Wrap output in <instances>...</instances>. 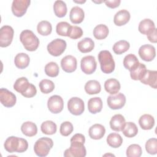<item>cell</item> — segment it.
Listing matches in <instances>:
<instances>
[{
  "instance_id": "1",
  "label": "cell",
  "mask_w": 157,
  "mask_h": 157,
  "mask_svg": "<svg viewBox=\"0 0 157 157\" xmlns=\"http://www.w3.org/2000/svg\"><path fill=\"white\" fill-rule=\"evenodd\" d=\"M85 136L80 133L75 134L71 139V146L64 153L65 157H84L86 151L84 146Z\"/></svg>"
},
{
  "instance_id": "2",
  "label": "cell",
  "mask_w": 157,
  "mask_h": 157,
  "mask_svg": "<svg viewBox=\"0 0 157 157\" xmlns=\"http://www.w3.org/2000/svg\"><path fill=\"white\" fill-rule=\"evenodd\" d=\"M5 150L9 153H23L28 147V143L25 139L10 136L8 137L4 144Z\"/></svg>"
},
{
  "instance_id": "3",
  "label": "cell",
  "mask_w": 157,
  "mask_h": 157,
  "mask_svg": "<svg viewBox=\"0 0 157 157\" xmlns=\"http://www.w3.org/2000/svg\"><path fill=\"white\" fill-rule=\"evenodd\" d=\"M20 40L25 48L29 52L35 51L39 45V39L34 33L28 29L23 30L20 35Z\"/></svg>"
},
{
  "instance_id": "4",
  "label": "cell",
  "mask_w": 157,
  "mask_h": 157,
  "mask_svg": "<svg viewBox=\"0 0 157 157\" xmlns=\"http://www.w3.org/2000/svg\"><path fill=\"white\" fill-rule=\"evenodd\" d=\"M98 60L101 69L105 74H110L115 69V61L111 53L108 50H102L98 54Z\"/></svg>"
},
{
  "instance_id": "5",
  "label": "cell",
  "mask_w": 157,
  "mask_h": 157,
  "mask_svg": "<svg viewBox=\"0 0 157 157\" xmlns=\"http://www.w3.org/2000/svg\"><path fill=\"white\" fill-rule=\"evenodd\" d=\"M53 145V142L52 139L45 137H41L36 142L34 146V150L37 156L44 157L48 155Z\"/></svg>"
},
{
  "instance_id": "6",
  "label": "cell",
  "mask_w": 157,
  "mask_h": 157,
  "mask_svg": "<svg viewBox=\"0 0 157 157\" xmlns=\"http://www.w3.org/2000/svg\"><path fill=\"white\" fill-rule=\"evenodd\" d=\"M66 42L61 39H56L50 42L47 45V51L52 56L61 55L66 48Z\"/></svg>"
},
{
  "instance_id": "7",
  "label": "cell",
  "mask_w": 157,
  "mask_h": 157,
  "mask_svg": "<svg viewBox=\"0 0 157 157\" xmlns=\"http://www.w3.org/2000/svg\"><path fill=\"white\" fill-rule=\"evenodd\" d=\"M14 31L8 25H4L0 29V47H7L10 45L13 37Z\"/></svg>"
},
{
  "instance_id": "8",
  "label": "cell",
  "mask_w": 157,
  "mask_h": 157,
  "mask_svg": "<svg viewBox=\"0 0 157 157\" xmlns=\"http://www.w3.org/2000/svg\"><path fill=\"white\" fill-rule=\"evenodd\" d=\"M67 109L72 115H80L82 114L85 110L84 102L78 97L71 98L68 101Z\"/></svg>"
},
{
  "instance_id": "9",
  "label": "cell",
  "mask_w": 157,
  "mask_h": 157,
  "mask_svg": "<svg viewBox=\"0 0 157 157\" xmlns=\"http://www.w3.org/2000/svg\"><path fill=\"white\" fill-rule=\"evenodd\" d=\"M47 107L48 110L53 113H60L64 107L63 98L58 95L50 96L47 101Z\"/></svg>"
},
{
  "instance_id": "10",
  "label": "cell",
  "mask_w": 157,
  "mask_h": 157,
  "mask_svg": "<svg viewBox=\"0 0 157 157\" xmlns=\"http://www.w3.org/2000/svg\"><path fill=\"white\" fill-rule=\"evenodd\" d=\"M29 0H14L12 4V11L13 15L17 17H21L26 12L29 6Z\"/></svg>"
},
{
  "instance_id": "11",
  "label": "cell",
  "mask_w": 157,
  "mask_h": 157,
  "mask_svg": "<svg viewBox=\"0 0 157 157\" xmlns=\"http://www.w3.org/2000/svg\"><path fill=\"white\" fill-rule=\"evenodd\" d=\"M80 66L82 71L86 74H93L96 69L97 63L93 56H86L82 58Z\"/></svg>"
},
{
  "instance_id": "12",
  "label": "cell",
  "mask_w": 157,
  "mask_h": 157,
  "mask_svg": "<svg viewBox=\"0 0 157 157\" xmlns=\"http://www.w3.org/2000/svg\"><path fill=\"white\" fill-rule=\"evenodd\" d=\"M107 102L108 106L111 109H120L126 103V97L121 93H119L116 95H110L108 96Z\"/></svg>"
},
{
  "instance_id": "13",
  "label": "cell",
  "mask_w": 157,
  "mask_h": 157,
  "mask_svg": "<svg viewBox=\"0 0 157 157\" xmlns=\"http://www.w3.org/2000/svg\"><path fill=\"white\" fill-rule=\"evenodd\" d=\"M0 101L1 104L6 107H12L16 104V96L6 88L0 90Z\"/></svg>"
},
{
  "instance_id": "14",
  "label": "cell",
  "mask_w": 157,
  "mask_h": 157,
  "mask_svg": "<svg viewBox=\"0 0 157 157\" xmlns=\"http://www.w3.org/2000/svg\"><path fill=\"white\" fill-rule=\"evenodd\" d=\"M139 55L144 61H151L156 56L155 48L150 44L143 45L139 49Z\"/></svg>"
},
{
  "instance_id": "15",
  "label": "cell",
  "mask_w": 157,
  "mask_h": 157,
  "mask_svg": "<svg viewBox=\"0 0 157 157\" xmlns=\"http://www.w3.org/2000/svg\"><path fill=\"white\" fill-rule=\"evenodd\" d=\"M77 59L72 55H67L61 61V66L63 70L67 73H71L75 71L77 69Z\"/></svg>"
},
{
  "instance_id": "16",
  "label": "cell",
  "mask_w": 157,
  "mask_h": 157,
  "mask_svg": "<svg viewBox=\"0 0 157 157\" xmlns=\"http://www.w3.org/2000/svg\"><path fill=\"white\" fill-rule=\"evenodd\" d=\"M126 121L124 117L121 114L113 115L110 121V128L115 131H122Z\"/></svg>"
},
{
  "instance_id": "17",
  "label": "cell",
  "mask_w": 157,
  "mask_h": 157,
  "mask_svg": "<svg viewBox=\"0 0 157 157\" xmlns=\"http://www.w3.org/2000/svg\"><path fill=\"white\" fill-rule=\"evenodd\" d=\"M130 17V13L127 10H120L115 13L113 18V22L117 26H123L129 21Z\"/></svg>"
},
{
  "instance_id": "18",
  "label": "cell",
  "mask_w": 157,
  "mask_h": 157,
  "mask_svg": "<svg viewBox=\"0 0 157 157\" xmlns=\"http://www.w3.org/2000/svg\"><path fill=\"white\" fill-rule=\"evenodd\" d=\"M88 133L92 139L99 140L104 137L105 133V129L102 124L97 123L92 125L90 128Z\"/></svg>"
},
{
  "instance_id": "19",
  "label": "cell",
  "mask_w": 157,
  "mask_h": 157,
  "mask_svg": "<svg viewBox=\"0 0 157 157\" xmlns=\"http://www.w3.org/2000/svg\"><path fill=\"white\" fill-rule=\"evenodd\" d=\"M85 17L83 10L78 6L72 7L70 11L69 18L71 21L74 24H79L82 23Z\"/></svg>"
},
{
  "instance_id": "20",
  "label": "cell",
  "mask_w": 157,
  "mask_h": 157,
  "mask_svg": "<svg viewBox=\"0 0 157 157\" xmlns=\"http://www.w3.org/2000/svg\"><path fill=\"white\" fill-rule=\"evenodd\" d=\"M145 85H148L151 88L156 89L157 84V72L156 71L147 70L144 77L140 80Z\"/></svg>"
},
{
  "instance_id": "21",
  "label": "cell",
  "mask_w": 157,
  "mask_h": 157,
  "mask_svg": "<svg viewBox=\"0 0 157 157\" xmlns=\"http://www.w3.org/2000/svg\"><path fill=\"white\" fill-rule=\"evenodd\" d=\"M156 29L154 22L149 19L145 18L142 20L139 25L138 29L139 32L145 35H148Z\"/></svg>"
},
{
  "instance_id": "22",
  "label": "cell",
  "mask_w": 157,
  "mask_h": 157,
  "mask_svg": "<svg viewBox=\"0 0 157 157\" xmlns=\"http://www.w3.org/2000/svg\"><path fill=\"white\" fill-rule=\"evenodd\" d=\"M121 88L118 80L115 78H109L104 83V88L105 91L110 94H115L118 93Z\"/></svg>"
},
{
  "instance_id": "23",
  "label": "cell",
  "mask_w": 157,
  "mask_h": 157,
  "mask_svg": "<svg viewBox=\"0 0 157 157\" xmlns=\"http://www.w3.org/2000/svg\"><path fill=\"white\" fill-rule=\"evenodd\" d=\"M102 109V101L99 97L92 98L88 102V109L93 114L100 112Z\"/></svg>"
},
{
  "instance_id": "24",
  "label": "cell",
  "mask_w": 157,
  "mask_h": 157,
  "mask_svg": "<svg viewBox=\"0 0 157 157\" xmlns=\"http://www.w3.org/2000/svg\"><path fill=\"white\" fill-rule=\"evenodd\" d=\"M94 47V41L89 37H85L81 40L77 44L78 50L83 53L91 52Z\"/></svg>"
},
{
  "instance_id": "25",
  "label": "cell",
  "mask_w": 157,
  "mask_h": 157,
  "mask_svg": "<svg viewBox=\"0 0 157 157\" xmlns=\"http://www.w3.org/2000/svg\"><path fill=\"white\" fill-rule=\"evenodd\" d=\"M139 123L142 129L149 130L152 129L154 126L155 119L151 115L144 114L140 117Z\"/></svg>"
},
{
  "instance_id": "26",
  "label": "cell",
  "mask_w": 157,
  "mask_h": 157,
  "mask_svg": "<svg viewBox=\"0 0 157 157\" xmlns=\"http://www.w3.org/2000/svg\"><path fill=\"white\" fill-rule=\"evenodd\" d=\"M31 83L26 77H21L18 78L13 84V88L17 92L23 95L29 88Z\"/></svg>"
},
{
  "instance_id": "27",
  "label": "cell",
  "mask_w": 157,
  "mask_h": 157,
  "mask_svg": "<svg viewBox=\"0 0 157 157\" xmlns=\"http://www.w3.org/2000/svg\"><path fill=\"white\" fill-rule=\"evenodd\" d=\"M21 131L24 135L28 137L34 136L37 132L36 124L31 121H26L21 126Z\"/></svg>"
},
{
  "instance_id": "28",
  "label": "cell",
  "mask_w": 157,
  "mask_h": 157,
  "mask_svg": "<svg viewBox=\"0 0 157 157\" xmlns=\"http://www.w3.org/2000/svg\"><path fill=\"white\" fill-rule=\"evenodd\" d=\"M30 59L29 56L25 53H18L14 59V63L17 67L23 69L27 67L29 64Z\"/></svg>"
},
{
  "instance_id": "29",
  "label": "cell",
  "mask_w": 157,
  "mask_h": 157,
  "mask_svg": "<svg viewBox=\"0 0 157 157\" xmlns=\"http://www.w3.org/2000/svg\"><path fill=\"white\" fill-rule=\"evenodd\" d=\"M139 64V61L136 56L134 54H128L124 58L123 66L129 71L134 70L136 67H137Z\"/></svg>"
},
{
  "instance_id": "30",
  "label": "cell",
  "mask_w": 157,
  "mask_h": 157,
  "mask_svg": "<svg viewBox=\"0 0 157 157\" xmlns=\"http://www.w3.org/2000/svg\"><path fill=\"white\" fill-rule=\"evenodd\" d=\"M85 90L88 94H98L101 90V86L98 81L91 80L86 83L85 85Z\"/></svg>"
},
{
  "instance_id": "31",
  "label": "cell",
  "mask_w": 157,
  "mask_h": 157,
  "mask_svg": "<svg viewBox=\"0 0 157 157\" xmlns=\"http://www.w3.org/2000/svg\"><path fill=\"white\" fill-rule=\"evenodd\" d=\"M147 69L145 64L139 63V65L132 71H130V76L132 80H140L145 75Z\"/></svg>"
},
{
  "instance_id": "32",
  "label": "cell",
  "mask_w": 157,
  "mask_h": 157,
  "mask_svg": "<svg viewBox=\"0 0 157 157\" xmlns=\"http://www.w3.org/2000/svg\"><path fill=\"white\" fill-rule=\"evenodd\" d=\"M108 27L103 24L97 25L93 29V35L98 40H102L106 38L109 34Z\"/></svg>"
},
{
  "instance_id": "33",
  "label": "cell",
  "mask_w": 157,
  "mask_h": 157,
  "mask_svg": "<svg viewBox=\"0 0 157 157\" xmlns=\"http://www.w3.org/2000/svg\"><path fill=\"white\" fill-rule=\"evenodd\" d=\"M53 10L55 15L59 18L64 17L67 13V6L63 1H56L53 5Z\"/></svg>"
},
{
  "instance_id": "34",
  "label": "cell",
  "mask_w": 157,
  "mask_h": 157,
  "mask_svg": "<svg viewBox=\"0 0 157 157\" xmlns=\"http://www.w3.org/2000/svg\"><path fill=\"white\" fill-rule=\"evenodd\" d=\"M107 143L112 148H118L123 143V139L118 133H110L107 137Z\"/></svg>"
},
{
  "instance_id": "35",
  "label": "cell",
  "mask_w": 157,
  "mask_h": 157,
  "mask_svg": "<svg viewBox=\"0 0 157 157\" xmlns=\"http://www.w3.org/2000/svg\"><path fill=\"white\" fill-rule=\"evenodd\" d=\"M42 133L47 135H52L56 132V124L51 120H47L43 122L40 126Z\"/></svg>"
},
{
  "instance_id": "36",
  "label": "cell",
  "mask_w": 157,
  "mask_h": 157,
  "mask_svg": "<svg viewBox=\"0 0 157 157\" xmlns=\"http://www.w3.org/2000/svg\"><path fill=\"white\" fill-rule=\"evenodd\" d=\"M37 30L39 34L46 36L51 34L52 31V26L49 21L43 20L38 23Z\"/></svg>"
},
{
  "instance_id": "37",
  "label": "cell",
  "mask_w": 157,
  "mask_h": 157,
  "mask_svg": "<svg viewBox=\"0 0 157 157\" xmlns=\"http://www.w3.org/2000/svg\"><path fill=\"white\" fill-rule=\"evenodd\" d=\"M123 134L127 137H133L138 132V129L136 124L132 122H127L122 130Z\"/></svg>"
},
{
  "instance_id": "38",
  "label": "cell",
  "mask_w": 157,
  "mask_h": 157,
  "mask_svg": "<svg viewBox=\"0 0 157 157\" xmlns=\"http://www.w3.org/2000/svg\"><path fill=\"white\" fill-rule=\"evenodd\" d=\"M130 47L129 43L125 40H121L116 43L113 46V51L115 54L121 55L129 50Z\"/></svg>"
},
{
  "instance_id": "39",
  "label": "cell",
  "mask_w": 157,
  "mask_h": 157,
  "mask_svg": "<svg viewBox=\"0 0 157 157\" xmlns=\"http://www.w3.org/2000/svg\"><path fill=\"white\" fill-rule=\"evenodd\" d=\"M45 73L51 77H55L59 74V68L55 62H50L45 66Z\"/></svg>"
},
{
  "instance_id": "40",
  "label": "cell",
  "mask_w": 157,
  "mask_h": 157,
  "mask_svg": "<svg viewBox=\"0 0 157 157\" xmlns=\"http://www.w3.org/2000/svg\"><path fill=\"white\" fill-rule=\"evenodd\" d=\"M39 88L40 91L44 94H48L53 91L55 88L54 83L50 80L48 79H43L42 80L39 84Z\"/></svg>"
},
{
  "instance_id": "41",
  "label": "cell",
  "mask_w": 157,
  "mask_h": 157,
  "mask_svg": "<svg viewBox=\"0 0 157 157\" xmlns=\"http://www.w3.org/2000/svg\"><path fill=\"white\" fill-rule=\"evenodd\" d=\"M142 153V148L138 144H131L126 150V156L128 157H140Z\"/></svg>"
},
{
  "instance_id": "42",
  "label": "cell",
  "mask_w": 157,
  "mask_h": 157,
  "mask_svg": "<svg viewBox=\"0 0 157 157\" xmlns=\"http://www.w3.org/2000/svg\"><path fill=\"white\" fill-rule=\"evenodd\" d=\"M71 25L66 21H61L56 25V33L61 36H67Z\"/></svg>"
},
{
  "instance_id": "43",
  "label": "cell",
  "mask_w": 157,
  "mask_h": 157,
  "mask_svg": "<svg viewBox=\"0 0 157 157\" xmlns=\"http://www.w3.org/2000/svg\"><path fill=\"white\" fill-rule=\"evenodd\" d=\"M145 150L150 155H155L157 153V139L156 138H151L148 139L145 144Z\"/></svg>"
},
{
  "instance_id": "44",
  "label": "cell",
  "mask_w": 157,
  "mask_h": 157,
  "mask_svg": "<svg viewBox=\"0 0 157 157\" xmlns=\"http://www.w3.org/2000/svg\"><path fill=\"white\" fill-rule=\"evenodd\" d=\"M83 35L82 29L77 26H71L69 28L67 36L72 39H77Z\"/></svg>"
},
{
  "instance_id": "45",
  "label": "cell",
  "mask_w": 157,
  "mask_h": 157,
  "mask_svg": "<svg viewBox=\"0 0 157 157\" xmlns=\"http://www.w3.org/2000/svg\"><path fill=\"white\" fill-rule=\"evenodd\" d=\"M74 128L70 121H64L61 123L59 128V132L63 136H68L73 131Z\"/></svg>"
},
{
  "instance_id": "46",
  "label": "cell",
  "mask_w": 157,
  "mask_h": 157,
  "mask_svg": "<svg viewBox=\"0 0 157 157\" xmlns=\"http://www.w3.org/2000/svg\"><path fill=\"white\" fill-rule=\"evenodd\" d=\"M36 93H37V90L36 86L33 84L31 83L29 88L22 96H23L25 98H30L34 97L36 94Z\"/></svg>"
},
{
  "instance_id": "47",
  "label": "cell",
  "mask_w": 157,
  "mask_h": 157,
  "mask_svg": "<svg viewBox=\"0 0 157 157\" xmlns=\"http://www.w3.org/2000/svg\"><path fill=\"white\" fill-rule=\"evenodd\" d=\"M105 5L111 9H114L119 6L121 3L120 0H113V1H104Z\"/></svg>"
},
{
  "instance_id": "48",
  "label": "cell",
  "mask_w": 157,
  "mask_h": 157,
  "mask_svg": "<svg viewBox=\"0 0 157 157\" xmlns=\"http://www.w3.org/2000/svg\"><path fill=\"white\" fill-rule=\"evenodd\" d=\"M147 38L151 42L156 43L157 42V30L155 29L151 33L147 35Z\"/></svg>"
},
{
  "instance_id": "49",
  "label": "cell",
  "mask_w": 157,
  "mask_h": 157,
  "mask_svg": "<svg viewBox=\"0 0 157 157\" xmlns=\"http://www.w3.org/2000/svg\"><path fill=\"white\" fill-rule=\"evenodd\" d=\"M74 2H76V3H84V2H86V1H74Z\"/></svg>"
}]
</instances>
